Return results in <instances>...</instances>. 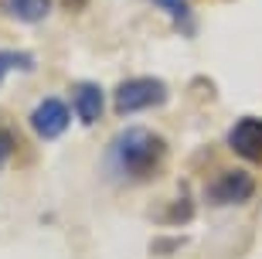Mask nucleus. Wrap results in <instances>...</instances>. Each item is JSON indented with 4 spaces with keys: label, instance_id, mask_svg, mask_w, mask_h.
Segmentation results:
<instances>
[{
    "label": "nucleus",
    "instance_id": "6e6552de",
    "mask_svg": "<svg viewBox=\"0 0 262 259\" xmlns=\"http://www.w3.org/2000/svg\"><path fill=\"white\" fill-rule=\"evenodd\" d=\"M10 72H34V55L24 48H0V86Z\"/></svg>",
    "mask_w": 262,
    "mask_h": 259
},
{
    "label": "nucleus",
    "instance_id": "9d476101",
    "mask_svg": "<svg viewBox=\"0 0 262 259\" xmlns=\"http://www.w3.org/2000/svg\"><path fill=\"white\" fill-rule=\"evenodd\" d=\"M154 4L160 10H167L181 31H191V4H187V0H154Z\"/></svg>",
    "mask_w": 262,
    "mask_h": 259
},
{
    "label": "nucleus",
    "instance_id": "9b49d317",
    "mask_svg": "<svg viewBox=\"0 0 262 259\" xmlns=\"http://www.w3.org/2000/svg\"><path fill=\"white\" fill-rule=\"evenodd\" d=\"M10 154H14V130L0 123V171H4V164L10 161Z\"/></svg>",
    "mask_w": 262,
    "mask_h": 259
},
{
    "label": "nucleus",
    "instance_id": "0eeeda50",
    "mask_svg": "<svg viewBox=\"0 0 262 259\" xmlns=\"http://www.w3.org/2000/svg\"><path fill=\"white\" fill-rule=\"evenodd\" d=\"M51 7H55V0H0V10L24 24H41L51 14Z\"/></svg>",
    "mask_w": 262,
    "mask_h": 259
},
{
    "label": "nucleus",
    "instance_id": "ddd939ff",
    "mask_svg": "<svg viewBox=\"0 0 262 259\" xmlns=\"http://www.w3.org/2000/svg\"><path fill=\"white\" fill-rule=\"evenodd\" d=\"M61 4H65L68 10H82V7H85V4H89V0H61Z\"/></svg>",
    "mask_w": 262,
    "mask_h": 259
},
{
    "label": "nucleus",
    "instance_id": "39448f33",
    "mask_svg": "<svg viewBox=\"0 0 262 259\" xmlns=\"http://www.w3.org/2000/svg\"><path fill=\"white\" fill-rule=\"evenodd\" d=\"M228 147L232 154L245 164H259L262 167V116H242L235 119L228 130Z\"/></svg>",
    "mask_w": 262,
    "mask_h": 259
},
{
    "label": "nucleus",
    "instance_id": "423d86ee",
    "mask_svg": "<svg viewBox=\"0 0 262 259\" xmlns=\"http://www.w3.org/2000/svg\"><path fill=\"white\" fill-rule=\"evenodd\" d=\"M72 113L78 116L82 126H96L106 113V92L96 82H78L72 89Z\"/></svg>",
    "mask_w": 262,
    "mask_h": 259
},
{
    "label": "nucleus",
    "instance_id": "f03ea898",
    "mask_svg": "<svg viewBox=\"0 0 262 259\" xmlns=\"http://www.w3.org/2000/svg\"><path fill=\"white\" fill-rule=\"evenodd\" d=\"M167 82L157 75H136V78H123L113 92V113L119 116H136L146 113V109H157V106L167 103Z\"/></svg>",
    "mask_w": 262,
    "mask_h": 259
},
{
    "label": "nucleus",
    "instance_id": "1a4fd4ad",
    "mask_svg": "<svg viewBox=\"0 0 262 259\" xmlns=\"http://www.w3.org/2000/svg\"><path fill=\"white\" fill-rule=\"evenodd\" d=\"M194 218V205H191V198L187 194H181L177 202L164 205V208L157 211V218L154 222H167V225H184V222Z\"/></svg>",
    "mask_w": 262,
    "mask_h": 259
},
{
    "label": "nucleus",
    "instance_id": "f257e3e1",
    "mask_svg": "<svg viewBox=\"0 0 262 259\" xmlns=\"http://www.w3.org/2000/svg\"><path fill=\"white\" fill-rule=\"evenodd\" d=\"M170 147L157 130L146 126H126L123 133H116L102 150V171L113 181L123 184H143L154 181L164 171Z\"/></svg>",
    "mask_w": 262,
    "mask_h": 259
},
{
    "label": "nucleus",
    "instance_id": "f8f14e48",
    "mask_svg": "<svg viewBox=\"0 0 262 259\" xmlns=\"http://www.w3.org/2000/svg\"><path fill=\"white\" fill-rule=\"evenodd\" d=\"M177 246H184V239H170V242H164V239H157V242H154V252H164V249H167V252H174Z\"/></svg>",
    "mask_w": 262,
    "mask_h": 259
},
{
    "label": "nucleus",
    "instance_id": "7ed1b4c3",
    "mask_svg": "<svg viewBox=\"0 0 262 259\" xmlns=\"http://www.w3.org/2000/svg\"><path fill=\"white\" fill-rule=\"evenodd\" d=\"M204 198H208V205H214V208H238V205H249L255 198V177L249 171H225L204 188Z\"/></svg>",
    "mask_w": 262,
    "mask_h": 259
},
{
    "label": "nucleus",
    "instance_id": "20e7f679",
    "mask_svg": "<svg viewBox=\"0 0 262 259\" xmlns=\"http://www.w3.org/2000/svg\"><path fill=\"white\" fill-rule=\"evenodd\" d=\"M68 123H72V103H65L58 96H45L31 109V130L41 140H58V136H65Z\"/></svg>",
    "mask_w": 262,
    "mask_h": 259
}]
</instances>
